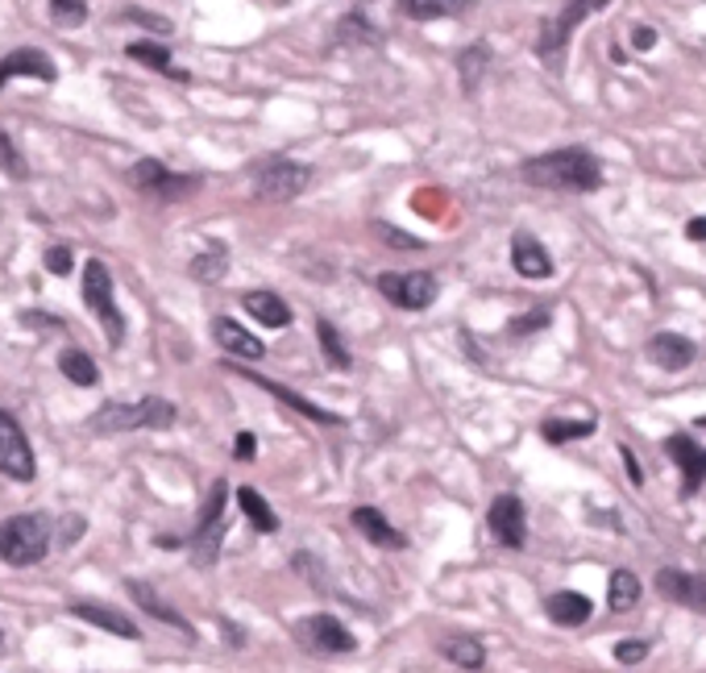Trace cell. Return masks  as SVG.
Here are the masks:
<instances>
[{
  "label": "cell",
  "mask_w": 706,
  "mask_h": 673,
  "mask_svg": "<svg viewBox=\"0 0 706 673\" xmlns=\"http://www.w3.org/2000/svg\"><path fill=\"white\" fill-rule=\"evenodd\" d=\"M188 270L196 283H220L225 279V270H229V250H225V246H208L205 254L191 258Z\"/></svg>",
  "instance_id": "cell-30"
},
{
  "label": "cell",
  "mask_w": 706,
  "mask_h": 673,
  "mask_svg": "<svg viewBox=\"0 0 706 673\" xmlns=\"http://www.w3.org/2000/svg\"><path fill=\"white\" fill-rule=\"evenodd\" d=\"M54 524L42 512H21L0 524V562L4 565H38L50 553Z\"/></svg>",
  "instance_id": "cell-2"
},
{
  "label": "cell",
  "mask_w": 706,
  "mask_h": 673,
  "mask_svg": "<svg viewBox=\"0 0 706 673\" xmlns=\"http://www.w3.org/2000/svg\"><path fill=\"white\" fill-rule=\"evenodd\" d=\"M129 21H138V26H146V30H158V33H171V21L167 17H155V13H141V9H129Z\"/></svg>",
  "instance_id": "cell-42"
},
{
  "label": "cell",
  "mask_w": 706,
  "mask_h": 673,
  "mask_svg": "<svg viewBox=\"0 0 706 673\" xmlns=\"http://www.w3.org/2000/svg\"><path fill=\"white\" fill-rule=\"evenodd\" d=\"M490 63V50L478 42V47H470L461 59H457V71H461V88L466 92H478V83H483V67Z\"/></svg>",
  "instance_id": "cell-32"
},
{
  "label": "cell",
  "mask_w": 706,
  "mask_h": 673,
  "mask_svg": "<svg viewBox=\"0 0 706 673\" xmlns=\"http://www.w3.org/2000/svg\"><path fill=\"white\" fill-rule=\"evenodd\" d=\"M657 591L669 598V603L706 611V578H703V574H686V570H660V574H657Z\"/></svg>",
  "instance_id": "cell-17"
},
{
  "label": "cell",
  "mask_w": 706,
  "mask_h": 673,
  "mask_svg": "<svg viewBox=\"0 0 706 673\" xmlns=\"http://www.w3.org/2000/svg\"><path fill=\"white\" fill-rule=\"evenodd\" d=\"M665 454L677 462V471H682V495L690 499V495H698V486L706 483V449H698L690 437H669L665 441Z\"/></svg>",
  "instance_id": "cell-15"
},
{
  "label": "cell",
  "mask_w": 706,
  "mask_h": 673,
  "mask_svg": "<svg viewBox=\"0 0 706 673\" xmlns=\"http://www.w3.org/2000/svg\"><path fill=\"white\" fill-rule=\"evenodd\" d=\"M253 454H258V441H253V433H237V441H233V457H237V462H253Z\"/></svg>",
  "instance_id": "cell-43"
},
{
  "label": "cell",
  "mask_w": 706,
  "mask_h": 673,
  "mask_svg": "<svg viewBox=\"0 0 706 673\" xmlns=\"http://www.w3.org/2000/svg\"><path fill=\"white\" fill-rule=\"evenodd\" d=\"M291 636H296L299 649L312 653V657H346V653H358V636H354L337 615H325V611L296 620Z\"/></svg>",
  "instance_id": "cell-5"
},
{
  "label": "cell",
  "mask_w": 706,
  "mask_h": 673,
  "mask_svg": "<svg viewBox=\"0 0 706 673\" xmlns=\"http://www.w3.org/2000/svg\"><path fill=\"white\" fill-rule=\"evenodd\" d=\"M17 76H33V79H42V83H54V79H59V67L50 63L38 47H21V50H9V55L0 59V88Z\"/></svg>",
  "instance_id": "cell-16"
},
{
  "label": "cell",
  "mask_w": 706,
  "mask_h": 673,
  "mask_svg": "<svg viewBox=\"0 0 706 673\" xmlns=\"http://www.w3.org/2000/svg\"><path fill=\"white\" fill-rule=\"evenodd\" d=\"M83 304L96 313V320L105 325V337L112 345L126 342V316L117 308V296H112V275L109 267L100 263V258H88V267H83Z\"/></svg>",
  "instance_id": "cell-6"
},
{
  "label": "cell",
  "mask_w": 706,
  "mask_h": 673,
  "mask_svg": "<svg viewBox=\"0 0 706 673\" xmlns=\"http://www.w3.org/2000/svg\"><path fill=\"white\" fill-rule=\"evenodd\" d=\"M50 17H54V26L76 30V26H83V17H88V0H50Z\"/></svg>",
  "instance_id": "cell-35"
},
{
  "label": "cell",
  "mask_w": 706,
  "mask_h": 673,
  "mask_svg": "<svg viewBox=\"0 0 706 673\" xmlns=\"http://www.w3.org/2000/svg\"><path fill=\"white\" fill-rule=\"evenodd\" d=\"M487 528L503 548H524L528 545V512L519 495H499L487 512Z\"/></svg>",
  "instance_id": "cell-12"
},
{
  "label": "cell",
  "mask_w": 706,
  "mask_h": 673,
  "mask_svg": "<svg viewBox=\"0 0 706 673\" xmlns=\"http://www.w3.org/2000/svg\"><path fill=\"white\" fill-rule=\"evenodd\" d=\"M241 308H246L258 325H267V329H287V325H291V308H287L282 296H275V291H246V296H241Z\"/></svg>",
  "instance_id": "cell-24"
},
{
  "label": "cell",
  "mask_w": 706,
  "mask_h": 673,
  "mask_svg": "<svg viewBox=\"0 0 706 673\" xmlns=\"http://www.w3.org/2000/svg\"><path fill=\"white\" fill-rule=\"evenodd\" d=\"M237 507L246 512V519H250L258 533H279V516L270 512V503L253 486H237Z\"/></svg>",
  "instance_id": "cell-26"
},
{
  "label": "cell",
  "mask_w": 706,
  "mask_h": 673,
  "mask_svg": "<svg viewBox=\"0 0 706 673\" xmlns=\"http://www.w3.org/2000/svg\"><path fill=\"white\" fill-rule=\"evenodd\" d=\"M354 528H358L361 536H366V541H370V545L375 548H387V553H399V548H408V536L399 533V528H395L391 519L382 516V512H378V507H354Z\"/></svg>",
  "instance_id": "cell-18"
},
{
  "label": "cell",
  "mask_w": 706,
  "mask_h": 673,
  "mask_svg": "<svg viewBox=\"0 0 706 673\" xmlns=\"http://www.w3.org/2000/svg\"><path fill=\"white\" fill-rule=\"evenodd\" d=\"M0 474H9L17 483H33V474H38V457L30 449V437L4 407H0Z\"/></svg>",
  "instance_id": "cell-11"
},
{
  "label": "cell",
  "mask_w": 706,
  "mask_h": 673,
  "mask_svg": "<svg viewBox=\"0 0 706 673\" xmlns=\"http://www.w3.org/2000/svg\"><path fill=\"white\" fill-rule=\"evenodd\" d=\"M129 59H133V63L155 67V71H162V76L188 79V71H175L171 67V50L162 47V42H129Z\"/></svg>",
  "instance_id": "cell-31"
},
{
  "label": "cell",
  "mask_w": 706,
  "mask_h": 673,
  "mask_svg": "<svg viewBox=\"0 0 706 673\" xmlns=\"http://www.w3.org/2000/svg\"><path fill=\"white\" fill-rule=\"evenodd\" d=\"M79 533H83V519H79V516H67V519H63V545H71V541H76Z\"/></svg>",
  "instance_id": "cell-46"
},
{
  "label": "cell",
  "mask_w": 706,
  "mask_h": 673,
  "mask_svg": "<svg viewBox=\"0 0 706 673\" xmlns=\"http://www.w3.org/2000/svg\"><path fill=\"white\" fill-rule=\"evenodd\" d=\"M375 287L382 291V299H391L395 308H404V313H424L437 299V275H428V270H404V275L382 270Z\"/></svg>",
  "instance_id": "cell-9"
},
{
  "label": "cell",
  "mask_w": 706,
  "mask_h": 673,
  "mask_svg": "<svg viewBox=\"0 0 706 673\" xmlns=\"http://www.w3.org/2000/svg\"><path fill=\"white\" fill-rule=\"evenodd\" d=\"M611 0H565L561 9L553 17L540 21V33H536V55L545 59L549 67L561 63V50L569 47V38L578 33V26L586 17H595L598 9H607Z\"/></svg>",
  "instance_id": "cell-4"
},
{
  "label": "cell",
  "mask_w": 706,
  "mask_h": 673,
  "mask_svg": "<svg viewBox=\"0 0 706 673\" xmlns=\"http://www.w3.org/2000/svg\"><path fill=\"white\" fill-rule=\"evenodd\" d=\"M308 184H312V171L304 162H291V158H270L253 171V196L270 204L296 200Z\"/></svg>",
  "instance_id": "cell-8"
},
{
  "label": "cell",
  "mask_w": 706,
  "mask_h": 673,
  "mask_svg": "<svg viewBox=\"0 0 706 673\" xmlns=\"http://www.w3.org/2000/svg\"><path fill=\"white\" fill-rule=\"evenodd\" d=\"M225 503H229V486H225V478H217V483H212V491H208L205 507H200L196 533L188 536L196 565H212V562H217L220 541H225Z\"/></svg>",
  "instance_id": "cell-7"
},
{
  "label": "cell",
  "mask_w": 706,
  "mask_h": 673,
  "mask_svg": "<svg viewBox=\"0 0 706 673\" xmlns=\"http://www.w3.org/2000/svg\"><path fill=\"white\" fill-rule=\"evenodd\" d=\"M619 457H624V466H628V478H632V486H640L644 483V471H640V462L632 457V449L628 445H619Z\"/></svg>",
  "instance_id": "cell-44"
},
{
  "label": "cell",
  "mask_w": 706,
  "mask_h": 673,
  "mask_svg": "<svg viewBox=\"0 0 706 673\" xmlns=\"http://www.w3.org/2000/svg\"><path fill=\"white\" fill-rule=\"evenodd\" d=\"M540 433L549 445H561V441H578V437H590L595 433V424L590 420H545L540 424Z\"/></svg>",
  "instance_id": "cell-34"
},
{
  "label": "cell",
  "mask_w": 706,
  "mask_h": 673,
  "mask_svg": "<svg viewBox=\"0 0 706 673\" xmlns=\"http://www.w3.org/2000/svg\"><path fill=\"white\" fill-rule=\"evenodd\" d=\"M126 591H129V598H133V603H138L141 611H146V615H155L158 624L175 627L179 636H188V641H196V627H191L188 620H183V615H179V611H175L171 603H167V598L158 595V591L150 586V582L129 578V582H126Z\"/></svg>",
  "instance_id": "cell-14"
},
{
  "label": "cell",
  "mask_w": 706,
  "mask_h": 673,
  "mask_svg": "<svg viewBox=\"0 0 706 673\" xmlns=\"http://www.w3.org/2000/svg\"><path fill=\"white\" fill-rule=\"evenodd\" d=\"M59 370H63L76 387H96V383H100V366H96L83 349H63V354H59Z\"/></svg>",
  "instance_id": "cell-29"
},
{
  "label": "cell",
  "mask_w": 706,
  "mask_h": 673,
  "mask_svg": "<svg viewBox=\"0 0 706 673\" xmlns=\"http://www.w3.org/2000/svg\"><path fill=\"white\" fill-rule=\"evenodd\" d=\"M179 420V407L171 399H158V395H146V399H133V404H105L92 416L96 433H133V428H171Z\"/></svg>",
  "instance_id": "cell-3"
},
{
  "label": "cell",
  "mask_w": 706,
  "mask_h": 673,
  "mask_svg": "<svg viewBox=\"0 0 706 673\" xmlns=\"http://www.w3.org/2000/svg\"><path fill=\"white\" fill-rule=\"evenodd\" d=\"M129 184L138 191H146V196H155V200H183V196H191V191L200 188L196 175H175L162 162H155V158L133 162L129 167Z\"/></svg>",
  "instance_id": "cell-10"
},
{
  "label": "cell",
  "mask_w": 706,
  "mask_h": 673,
  "mask_svg": "<svg viewBox=\"0 0 706 673\" xmlns=\"http://www.w3.org/2000/svg\"><path fill=\"white\" fill-rule=\"evenodd\" d=\"M648 358L657 362L660 370H686L694 358H698V349H694L690 337H682V333H657L653 342H648Z\"/></svg>",
  "instance_id": "cell-22"
},
{
  "label": "cell",
  "mask_w": 706,
  "mask_h": 673,
  "mask_svg": "<svg viewBox=\"0 0 706 673\" xmlns=\"http://www.w3.org/2000/svg\"><path fill=\"white\" fill-rule=\"evenodd\" d=\"M545 325H549V308H536V313H524L519 320H511V333H516V337H524V333L545 329Z\"/></svg>",
  "instance_id": "cell-39"
},
{
  "label": "cell",
  "mask_w": 706,
  "mask_h": 673,
  "mask_svg": "<svg viewBox=\"0 0 706 673\" xmlns=\"http://www.w3.org/2000/svg\"><path fill=\"white\" fill-rule=\"evenodd\" d=\"M511 267H516V275H524V279H549L553 258L533 234H516L511 237Z\"/></svg>",
  "instance_id": "cell-21"
},
{
  "label": "cell",
  "mask_w": 706,
  "mask_h": 673,
  "mask_svg": "<svg viewBox=\"0 0 706 673\" xmlns=\"http://www.w3.org/2000/svg\"><path fill=\"white\" fill-rule=\"evenodd\" d=\"M316 333H320V345H325V362H329V366H337V370H349V366H354V358H349L346 342L337 337V329H332L329 320H320V325H316Z\"/></svg>",
  "instance_id": "cell-33"
},
{
  "label": "cell",
  "mask_w": 706,
  "mask_h": 673,
  "mask_svg": "<svg viewBox=\"0 0 706 673\" xmlns=\"http://www.w3.org/2000/svg\"><path fill=\"white\" fill-rule=\"evenodd\" d=\"M686 237H690V241H706V217H694L690 225H686Z\"/></svg>",
  "instance_id": "cell-47"
},
{
  "label": "cell",
  "mask_w": 706,
  "mask_h": 673,
  "mask_svg": "<svg viewBox=\"0 0 706 673\" xmlns=\"http://www.w3.org/2000/svg\"><path fill=\"white\" fill-rule=\"evenodd\" d=\"M71 615H79L83 624L100 627V632H109V636H121V641H141V627L129 620V615H121L117 607H109V603H92V598H76L71 603Z\"/></svg>",
  "instance_id": "cell-13"
},
{
  "label": "cell",
  "mask_w": 706,
  "mask_h": 673,
  "mask_svg": "<svg viewBox=\"0 0 706 673\" xmlns=\"http://www.w3.org/2000/svg\"><path fill=\"white\" fill-rule=\"evenodd\" d=\"M632 47H636V50H653V47H657V30H648V26L632 30Z\"/></svg>",
  "instance_id": "cell-45"
},
{
  "label": "cell",
  "mask_w": 706,
  "mask_h": 673,
  "mask_svg": "<svg viewBox=\"0 0 706 673\" xmlns=\"http://www.w3.org/2000/svg\"><path fill=\"white\" fill-rule=\"evenodd\" d=\"M648 657V641H619L615 644V661L619 665H640Z\"/></svg>",
  "instance_id": "cell-38"
},
{
  "label": "cell",
  "mask_w": 706,
  "mask_h": 673,
  "mask_svg": "<svg viewBox=\"0 0 706 673\" xmlns=\"http://www.w3.org/2000/svg\"><path fill=\"white\" fill-rule=\"evenodd\" d=\"M524 184L533 188H549V191H595L603 184V162H598L590 150L581 146H561V150H549V155L528 158L524 167Z\"/></svg>",
  "instance_id": "cell-1"
},
{
  "label": "cell",
  "mask_w": 706,
  "mask_h": 673,
  "mask_svg": "<svg viewBox=\"0 0 706 673\" xmlns=\"http://www.w3.org/2000/svg\"><path fill=\"white\" fill-rule=\"evenodd\" d=\"M0 649H4V632H0Z\"/></svg>",
  "instance_id": "cell-49"
},
{
  "label": "cell",
  "mask_w": 706,
  "mask_h": 673,
  "mask_svg": "<svg viewBox=\"0 0 706 673\" xmlns=\"http://www.w3.org/2000/svg\"><path fill=\"white\" fill-rule=\"evenodd\" d=\"M337 42H378V30L375 26H366L358 13H349L346 26L337 30Z\"/></svg>",
  "instance_id": "cell-37"
},
{
  "label": "cell",
  "mask_w": 706,
  "mask_h": 673,
  "mask_svg": "<svg viewBox=\"0 0 706 673\" xmlns=\"http://www.w3.org/2000/svg\"><path fill=\"white\" fill-rule=\"evenodd\" d=\"M399 9L411 21H440V17H457L470 9V0H399Z\"/></svg>",
  "instance_id": "cell-27"
},
{
  "label": "cell",
  "mask_w": 706,
  "mask_h": 673,
  "mask_svg": "<svg viewBox=\"0 0 706 673\" xmlns=\"http://www.w3.org/2000/svg\"><path fill=\"white\" fill-rule=\"evenodd\" d=\"M0 171L9 175V179H21L26 175V158H21V150L13 146V138L0 129Z\"/></svg>",
  "instance_id": "cell-36"
},
{
  "label": "cell",
  "mask_w": 706,
  "mask_h": 673,
  "mask_svg": "<svg viewBox=\"0 0 706 673\" xmlns=\"http://www.w3.org/2000/svg\"><path fill=\"white\" fill-rule=\"evenodd\" d=\"M375 234L378 237H387L391 246H399V250H420V241L411 234H399V229H391V225H375Z\"/></svg>",
  "instance_id": "cell-41"
},
{
  "label": "cell",
  "mask_w": 706,
  "mask_h": 673,
  "mask_svg": "<svg viewBox=\"0 0 706 673\" xmlns=\"http://www.w3.org/2000/svg\"><path fill=\"white\" fill-rule=\"evenodd\" d=\"M237 375L246 378V383H253V387H262V392H270L275 399H282L287 407H296L304 420H316V424H341V416L337 412H329V407L312 404V399H304L299 392H291V387H282V383H275V378H262V375H250V370H237Z\"/></svg>",
  "instance_id": "cell-19"
},
{
  "label": "cell",
  "mask_w": 706,
  "mask_h": 673,
  "mask_svg": "<svg viewBox=\"0 0 706 673\" xmlns=\"http://www.w3.org/2000/svg\"><path fill=\"white\" fill-rule=\"evenodd\" d=\"M212 337H217V345L229 354V358L258 362L262 354H267V345L258 342L250 329H241L237 320H229V316H217V320H212Z\"/></svg>",
  "instance_id": "cell-20"
},
{
  "label": "cell",
  "mask_w": 706,
  "mask_h": 673,
  "mask_svg": "<svg viewBox=\"0 0 706 673\" xmlns=\"http://www.w3.org/2000/svg\"><path fill=\"white\" fill-rule=\"evenodd\" d=\"M545 615H549L557 627H581L595 615V603L581 595V591H553V595L545 598Z\"/></svg>",
  "instance_id": "cell-23"
},
{
  "label": "cell",
  "mask_w": 706,
  "mask_h": 673,
  "mask_svg": "<svg viewBox=\"0 0 706 673\" xmlns=\"http://www.w3.org/2000/svg\"><path fill=\"white\" fill-rule=\"evenodd\" d=\"M440 657L454 661L457 670H483L487 665V649H483V641H474V636H445L440 641Z\"/></svg>",
  "instance_id": "cell-25"
},
{
  "label": "cell",
  "mask_w": 706,
  "mask_h": 673,
  "mask_svg": "<svg viewBox=\"0 0 706 673\" xmlns=\"http://www.w3.org/2000/svg\"><path fill=\"white\" fill-rule=\"evenodd\" d=\"M42 263H47L50 275H67V270H71V250H67V246H50Z\"/></svg>",
  "instance_id": "cell-40"
},
{
  "label": "cell",
  "mask_w": 706,
  "mask_h": 673,
  "mask_svg": "<svg viewBox=\"0 0 706 673\" xmlns=\"http://www.w3.org/2000/svg\"><path fill=\"white\" fill-rule=\"evenodd\" d=\"M698 428H706V416H698Z\"/></svg>",
  "instance_id": "cell-48"
},
{
  "label": "cell",
  "mask_w": 706,
  "mask_h": 673,
  "mask_svg": "<svg viewBox=\"0 0 706 673\" xmlns=\"http://www.w3.org/2000/svg\"><path fill=\"white\" fill-rule=\"evenodd\" d=\"M640 603V578L632 570H615L607 582V607L611 611H632Z\"/></svg>",
  "instance_id": "cell-28"
}]
</instances>
